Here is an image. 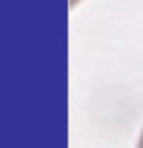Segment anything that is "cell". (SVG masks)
Segmentation results:
<instances>
[{
  "label": "cell",
  "mask_w": 143,
  "mask_h": 148,
  "mask_svg": "<svg viewBox=\"0 0 143 148\" xmlns=\"http://www.w3.org/2000/svg\"><path fill=\"white\" fill-rule=\"evenodd\" d=\"M136 148H143V130H142L140 136H138V140H137V147Z\"/></svg>",
  "instance_id": "6da1fadb"
}]
</instances>
